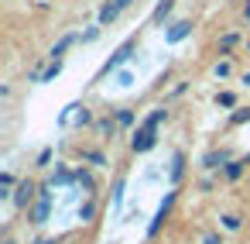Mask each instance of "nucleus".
<instances>
[{
    "mask_svg": "<svg viewBox=\"0 0 250 244\" xmlns=\"http://www.w3.org/2000/svg\"><path fill=\"white\" fill-rule=\"evenodd\" d=\"M168 121V110L161 107V110H154L151 117H144V124L137 127V134H134V141H130V148L141 155V151H151L154 148V141H158V127Z\"/></svg>",
    "mask_w": 250,
    "mask_h": 244,
    "instance_id": "nucleus-1",
    "label": "nucleus"
},
{
    "mask_svg": "<svg viewBox=\"0 0 250 244\" xmlns=\"http://www.w3.org/2000/svg\"><path fill=\"white\" fill-rule=\"evenodd\" d=\"M130 4H134V0H106V4L100 7V24H113Z\"/></svg>",
    "mask_w": 250,
    "mask_h": 244,
    "instance_id": "nucleus-2",
    "label": "nucleus"
},
{
    "mask_svg": "<svg viewBox=\"0 0 250 244\" xmlns=\"http://www.w3.org/2000/svg\"><path fill=\"white\" fill-rule=\"evenodd\" d=\"M130 55H134V42H124V45H120V49H117V52H113V55L106 59V66H103V76L117 73V69H120V66H124V62L130 59Z\"/></svg>",
    "mask_w": 250,
    "mask_h": 244,
    "instance_id": "nucleus-3",
    "label": "nucleus"
},
{
    "mask_svg": "<svg viewBox=\"0 0 250 244\" xmlns=\"http://www.w3.org/2000/svg\"><path fill=\"white\" fill-rule=\"evenodd\" d=\"M48 210H52V193H48V186H45V189H38V203H35V210H31V223H45V220H48Z\"/></svg>",
    "mask_w": 250,
    "mask_h": 244,
    "instance_id": "nucleus-4",
    "label": "nucleus"
},
{
    "mask_svg": "<svg viewBox=\"0 0 250 244\" xmlns=\"http://www.w3.org/2000/svg\"><path fill=\"white\" fill-rule=\"evenodd\" d=\"M35 193H38V186H35V182H28V179H24V182H21V186H18V193H14V203H18V206H28V203H31V199H35Z\"/></svg>",
    "mask_w": 250,
    "mask_h": 244,
    "instance_id": "nucleus-5",
    "label": "nucleus"
},
{
    "mask_svg": "<svg viewBox=\"0 0 250 244\" xmlns=\"http://www.w3.org/2000/svg\"><path fill=\"white\" fill-rule=\"evenodd\" d=\"M188 31H192V24H188V21H178V24H171V31H168V42L175 45V42L188 38Z\"/></svg>",
    "mask_w": 250,
    "mask_h": 244,
    "instance_id": "nucleus-6",
    "label": "nucleus"
},
{
    "mask_svg": "<svg viewBox=\"0 0 250 244\" xmlns=\"http://www.w3.org/2000/svg\"><path fill=\"white\" fill-rule=\"evenodd\" d=\"M226 162H229V155H226V151H209V155L202 158V165H206V169H219V165H226Z\"/></svg>",
    "mask_w": 250,
    "mask_h": 244,
    "instance_id": "nucleus-7",
    "label": "nucleus"
},
{
    "mask_svg": "<svg viewBox=\"0 0 250 244\" xmlns=\"http://www.w3.org/2000/svg\"><path fill=\"white\" fill-rule=\"evenodd\" d=\"M171 11H175V0H161V4L154 7V24H161V21L171 14Z\"/></svg>",
    "mask_w": 250,
    "mask_h": 244,
    "instance_id": "nucleus-8",
    "label": "nucleus"
},
{
    "mask_svg": "<svg viewBox=\"0 0 250 244\" xmlns=\"http://www.w3.org/2000/svg\"><path fill=\"white\" fill-rule=\"evenodd\" d=\"M59 73H62V59H52V66H48V69L42 73V83H52V79H55Z\"/></svg>",
    "mask_w": 250,
    "mask_h": 244,
    "instance_id": "nucleus-9",
    "label": "nucleus"
},
{
    "mask_svg": "<svg viewBox=\"0 0 250 244\" xmlns=\"http://www.w3.org/2000/svg\"><path fill=\"white\" fill-rule=\"evenodd\" d=\"M93 217H96V203H93V199H86V203L79 206V220H83V223H89Z\"/></svg>",
    "mask_w": 250,
    "mask_h": 244,
    "instance_id": "nucleus-10",
    "label": "nucleus"
},
{
    "mask_svg": "<svg viewBox=\"0 0 250 244\" xmlns=\"http://www.w3.org/2000/svg\"><path fill=\"white\" fill-rule=\"evenodd\" d=\"M72 42H76V35H65V38H62V42L52 49V59H62V55H65V49H69Z\"/></svg>",
    "mask_w": 250,
    "mask_h": 244,
    "instance_id": "nucleus-11",
    "label": "nucleus"
},
{
    "mask_svg": "<svg viewBox=\"0 0 250 244\" xmlns=\"http://www.w3.org/2000/svg\"><path fill=\"white\" fill-rule=\"evenodd\" d=\"M243 165H247V158L243 162H226V179H240L243 175Z\"/></svg>",
    "mask_w": 250,
    "mask_h": 244,
    "instance_id": "nucleus-12",
    "label": "nucleus"
},
{
    "mask_svg": "<svg viewBox=\"0 0 250 244\" xmlns=\"http://www.w3.org/2000/svg\"><path fill=\"white\" fill-rule=\"evenodd\" d=\"M182 165H185V155H175V158H171V182L182 179Z\"/></svg>",
    "mask_w": 250,
    "mask_h": 244,
    "instance_id": "nucleus-13",
    "label": "nucleus"
},
{
    "mask_svg": "<svg viewBox=\"0 0 250 244\" xmlns=\"http://www.w3.org/2000/svg\"><path fill=\"white\" fill-rule=\"evenodd\" d=\"M76 182H79V186H86V189L93 193V175H89L86 169H76Z\"/></svg>",
    "mask_w": 250,
    "mask_h": 244,
    "instance_id": "nucleus-14",
    "label": "nucleus"
},
{
    "mask_svg": "<svg viewBox=\"0 0 250 244\" xmlns=\"http://www.w3.org/2000/svg\"><path fill=\"white\" fill-rule=\"evenodd\" d=\"M240 223H243V220H240L236 213H229V217H223V227H226V230H240Z\"/></svg>",
    "mask_w": 250,
    "mask_h": 244,
    "instance_id": "nucleus-15",
    "label": "nucleus"
},
{
    "mask_svg": "<svg viewBox=\"0 0 250 244\" xmlns=\"http://www.w3.org/2000/svg\"><path fill=\"white\" fill-rule=\"evenodd\" d=\"M117 124H120V127L134 124V110H120V114H117Z\"/></svg>",
    "mask_w": 250,
    "mask_h": 244,
    "instance_id": "nucleus-16",
    "label": "nucleus"
},
{
    "mask_svg": "<svg viewBox=\"0 0 250 244\" xmlns=\"http://www.w3.org/2000/svg\"><path fill=\"white\" fill-rule=\"evenodd\" d=\"M236 42H240L236 35H223V42H219V49H223V52H229V49H233Z\"/></svg>",
    "mask_w": 250,
    "mask_h": 244,
    "instance_id": "nucleus-17",
    "label": "nucleus"
},
{
    "mask_svg": "<svg viewBox=\"0 0 250 244\" xmlns=\"http://www.w3.org/2000/svg\"><path fill=\"white\" fill-rule=\"evenodd\" d=\"M216 103H219V107H233V103H236V97H233V93H219V97H216Z\"/></svg>",
    "mask_w": 250,
    "mask_h": 244,
    "instance_id": "nucleus-18",
    "label": "nucleus"
},
{
    "mask_svg": "<svg viewBox=\"0 0 250 244\" xmlns=\"http://www.w3.org/2000/svg\"><path fill=\"white\" fill-rule=\"evenodd\" d=\"M96 127H100V131H103V134H106V131H110V134H113V131H117V124H113V121H100V124H96Z\"/></svg>",
    "mask_w": 250,
    "mask_h": 244,
    "instance_id": "nucleus-19",
    "label": "nucleus"
},
{
    "mask_svg": "<svg viewBox=\"0 0 250 244\" xmlns=\"http://www.w3.org/2000/svg\"><path fill=\"white\" fill-rule=\"evenodd\" d=\"M96 38H100V28H89V31L83 35V42H96Z\"/></svg>",
    "mask_w": 250,
    "mask_h": 244,
    "instance_id": "nucleus-20",
    "label": "nucleus"
},
{
    "mask_svg": "<svg viewBox=\"0 0 250 244\" xmlns=\"http://www.w3.org/2000/svg\"><path fill=\"white\" fill-rule=\"evenodd\" d=\"M48 162H52V148H45V151L38 155V165H48Z\"/></svg>",
    "mask_w": 250,
    "mask_h": 244,
    "instance_id": "nucleus-21",
    "label": "nucleus"
},
{
    "mask_svg": "<svg viewBox=\"0 0 250 244\" xmlns=\"http://www.w3.org/2000/svg\"><path fill=\"white\" fill-rule=\"evenodd\" d=\"M243 121H250V110H240V114H233V124H243Z\"/></svg>",
    "mask_w": 250,
    "mask_h": 244,
    "instance_id": "nucleus-22",
    "label": "nucleus"
},
{
    "mask_svg": "<svg viewBox=\"0 0 250 244\" xmlns=\"http://www.w3.org/2000/svg\"><path fill=\"white\" fill-rule=\"evenodd\" d=\"M216 76H229V62H219L216 66Z\"/></svg>",
    "mask_w": 250,
    "mask_h": 244,
    "instance_id": "nucleus-23",
    "label": "nucleus"
},
{
    "mask_svg": "<svg viewBox=\"0 0 250 244\" xmlns=\"http://www.w3.org/2000/svg\"><path fill=\"white\" fill-rule=\"evenodd\" d=\"M76 124H89V114H86V107H83V110L76 114Z\"/></svg>",
    "mask_w": 250,
    "mask_h": 244,
    "instance_id": "nucleus-24",
    "label": "nucleus"
},
{
    "mask_svg": "<svg viewBox=\"0 0 250 244\" xmlns=\"http://www.w3.org/2000/svg\"><path fill=\"white\" fill-rule=\"evenodd\" d=\"M86 158H89V162H96V165H103V155H100V151H86Z\"/></svg>",
    "mask_w": 250,
    "mask_h": 244,
    "instance_id": "nucleus-25",
    "label": "nucleus"
},
{
    "mask_svg": "<svg viewBox=\"0 0 250 244\" xmlns=\"http://www.w3.org/2000/svg\"><path fill=\"white\" fill-rule=\"evenodd\" d=\"M206 244H223V241H219L216 234H209V237H206Z\"/></svg>",
    "mask_w": 250,
    "mask_h": 244,
    "instance_id": "nucleus-26",
    "label": "nucleus"
},
{
    "mask_svg": "<svg viewBox=\"0 0 250 244\" xmlns=\"http://www.w3.org/2000/svg\"><path fill=\"white\" fill-rule=\"evenodd\" d=\"M243 83H247V86H250V73H247V76H243Z\"/></svg>",
    "mask_w": 250,
    "mask_h": 244,
    "instance_id": "nucleus-27",
    "label": "nucleus"
},
{
    "mask_svg": "<svg viewBox=\"0 0 250 244\" xmlns=\"http://www.w3.org/2000/svg\"><path fill=\"white\" fill-rule=\"evenodd\" d=\"M38 244H55V241H38Z\"/></svg>",
    "mask_w": 250,
    "mask_h": 244,
    "instance_id": "nucleus-28",
    "label": "nucleus"
},
{
    "mask_svg": "<svg viewBox=\"0 0 250 244\" xmlns=\"http://www.w3.org/2000/svg\"><path fill=\"white\" fill-rule=\"evenodd\" d=\"M4 244H14V241H4Z\"/></svg>",
    "mask_w": 250,
    "mask_h": 244,
    "instance_id": "nucleus-29",
    "label": "nucleus"
},
{
    "mask_svg": "<svg viewBox=\"0 0 250 244\" xmlns=\"http://www.w3.org/2000/svg\"><path fill=\"white\" fill-rule=\"evenodd\" d=\"M247 165H250V155H247Z\"/></svg>",
    "mask_w": 250,
    "mask_h": 244,
    "instance_id": "nucleus-30",
    "label": "nucleus"
}]
</instances>
